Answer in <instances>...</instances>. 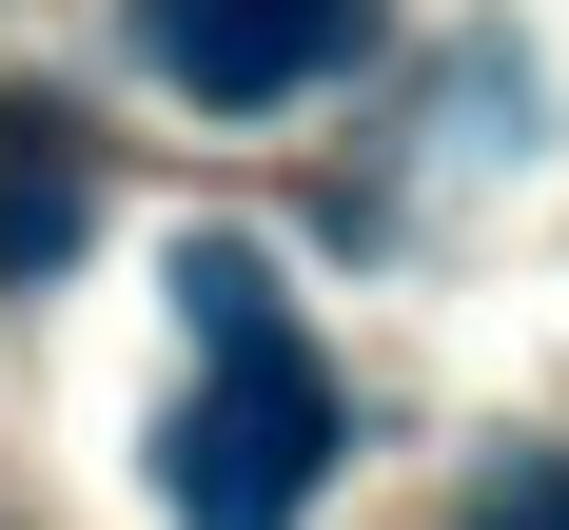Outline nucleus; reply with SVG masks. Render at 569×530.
Instances as JSON below:
<instances>
[{
  "label": "nucleus",
  "mask_w": 569,
  "mask_h": 530,
  "mask_svg": "<svg viewBox=\"0 0 569 530\" xmlns=\"http://www.w3.org/2000/svg\"><path fill=\"white\" fill-rule=\"evenodd\" d=\"M177 334H197V393L158 412V511L177 530H295L335 491V373L295 334V294L256 236H177Z\"/></svg>",
  "instance_id": "1"
},
{
  "label": "nucleus",
  "mask_w": 569,
  "mask_h": 530,
  "mask_svg": "<svg viewBox=\"0 0 569 530\" xmlns=\"http://www.w3.org/2000/svg\"><path fill=\"white\" fill-rule=\"evenodd\" d=\"M353 40H373V0H138V59H158L177 99H217V118L315 99Z\"/></svg>",
  "instance_id": "2"
},
{
  "label": "nucleus",
  "mask_w": 569,
  "mask_h": 530,
  "mask_svg": "<svg viewBox=\"0 0 569 530\" xmlns=\"http://www.w3.org/2000/svg\"><path fill=\"white\" fill-rule=\"evenodd\" d=\"M79 236H99V158H79V118H0V276H59V256H79Z\"/></svg>",
  "instance_id": "3"
},
{
  "label": "nucleus",
  "mask_w": 569,
  "mask_h": 530,
  "mask_svg": "<svg viewBox=\"0 0 569 530\" xmlns=\"http://www.w3.org/2000/svg\"><path fill=\"white\" fill-rule=\"evenodd\" d=\"M471 530H569V452H511L491 491H471Z\"/></svg>",
  "instance_id": "4"
}]
</instances>
